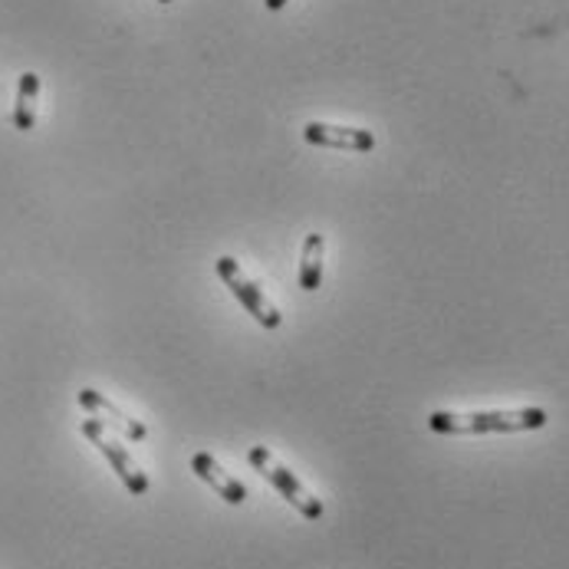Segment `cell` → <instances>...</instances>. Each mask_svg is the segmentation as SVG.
<instances>
[{
  "instance_id": "1",
  "label": "cell",
  "mask_w": 569,
  "mask_h": 569,
  "mask_svg": "<svg viewBox=\"0 0 569 569\" xmlns=\"http://www.w3.org/2000/svg\"><path fill=\"white\" fill-rule=\"evenodd\" d=\"M550 419L544 409H514V412H432L428 428L435 435H514V432H537Z\"/></svg>"
},
{
  "instance_id": "2",
  "label": "cell",
  "mask_w": 569,
  "mask_h": 569,
  "mask_svg": "<svg viewBox=\"0 0 569 569\" xmlns=\"http://www.w3.org/2000/svg\"><path fill=\"white\" fill-rule=\"evenodd\" d=\"M247 461H250V468H254L264 481H270V488L280 491V498H283L290 507H297L306 521H320V517H323L320 498H313L310 488H306L287 465H280L264 445H254V448L247 451Z\"/></svg>"
},
{
  "instance_id": "3",
  "label": "cell",
  "mask_w": 569,
  "mask_h": 569,
  "mask_svg": "<svg viewBox=\"0 0 569 569\" xmlns=\"http://www.w3.org/2000/svg\"><path fill=\"white\" fill-rule=\"evenodd\" d=\"M217 277L224 280V287L241 300V306L264 326V330H280V313L270 306V300L260 293V287L254 280L244 277L241 264L234 257H217Z\"/></svg>"
},
{
  "instance_id": "4",
  "label": "cell",
  "mask_w": 569,
  "mask_h": 569,
  "mask_svg": "<svg viewBox=\"0 0 569 569\" xmlns=\"http://www.w3.org/2000/svg\"><path fill=\"white\" fill-rule=\"evenodd\" d=\"M79 432L102 451V458L112 465V471L119 475V481L129 488V494H135V498L148 494V478H145V471H138V465L132 461V455H129L115 438L105 435V425H102L99 419H86V422L79 425Z\"/></svg>"
},
{
  "instance_id": "5",
  "label": "cell",
  "mask_w": 569,
  "mask_h": 569,
  "mask_svg": "<svg viewBox=\"0 0 569 569\" xmlns=\"http://www.w3.org/2000/svg\"><path fill=\"white\" fill-rule=\"evenodd\" d=\"M303 138L320 148H339V152H372L376 135L369 129L356 125H326V122H306Z\"/></svg>"
},
{
  "instance_id": "6",
  "label": "cell",
  "mask_w": 569,
  "mask_h": 569,
  "mask_svg": "<svg viewBox=\"0 0 569 569\" xmlns=\"http://www.w3.org/2000/svg\"><path fill=\"white\" fill-rule=\"evenodd\" d=\"M79 405L92 415V419H99L102 425H109V428H115L122 438H129V442H145V425L138 422V419H132V415H125L115 402H109L102 392H96V389H82L79 392Z\"/></svg>"
},
{
  "instance_id": "7",
  "label": "cell",
  "mask_w": 569,
  "mask_h": 569,
  "mask_svg": "<svg viewBox=\"0 0 569 569\" xmlns=\"http://www.w3.org/2000/svg\"><path fill=\"white\" fill-rule=\"evenodd\" d=\"M191 471L224 501V504H231V507H241L244 501H247V488L237 481V478H231V475H224V468L211 458V455H204V451H198L194 458H191Z\"/></svg>"
},
{
  "instance_id": "8",
  "label": "cell",
  "mask_w": 569,
  "mask_h": 569,
  "mask_svg": "<svg viewBox=\"0 0 569 569\" xmlns=\"http://www.w3.org/2000/svg\"><path fill=\"white\" fill-rule=\"evenodd\" d=\"M323 254H326V237L323 234H310L303 241V254H300V290L316 293L323 283Z\"/></svg>"
},
{
  "instance_id": "9",
  "label": "cell",
  "mask_w": 569,
  "mask_h": 569,
  "mask_svg": "<svg viewBox=\"0 0 569 569\" xmlns=\"http://www.w3.org/2000/svg\"><path fill=\"white\" fill-rule=\"evenodd\" d=\"M36 96H40V76L23 72L16 82V105H13V125L20 132H30L36 125Z\"/></svg>"
},
{
  "instance_id": "10",
  "label": "cell",
  "mask_w": 569,
  "mask_h": 569,
  "mask_svg": "<svg viewBox=\"0 0 569 569\" xmlns=\"http://www.w3.org/2000/svg\"><path fill=\"white\" fill-rule=\"evenodd\" d=\"M290 0H267V10H280V7H287Z\"/></svg>"
},
{
  "instance_id": "11",
  "label": "cell",
  "mask_w": 569,
  "mask_h": 569,
  "mask_svg": "<svg viewBox=\"0 0 569 569\" xmlns=\"http://www.w3.org/2000/svg\"><path fill=\"white\" fill-rule=\"evenodd\" d=\"M158 3H171V0H158Z\"/></svg>"
}]
</instances>
